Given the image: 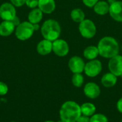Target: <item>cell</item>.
<instances>
[{
	"instance_id": "cell-5",
	"label": "cell",
	"mask_w": 122,
	"mask_h": 122,
	"mask_svg": "<svg viewBox=\"0 0 122 122\" xmlns=\"http://www.w3.org/2000/svg\"><path fill=\"white\" fill-rule=\"evenodd\" d=\"M79 30L81 35L86 39H92L97 32V27L95 24L90 19H84L80 22Z\"/></svg>"
},
{
	"instance_id": "cell-12",
	"label": "cell",
	"mask_w": 122,
	"mask_h": 122,
	"mask_svg": "<svg viewBox=\"0 0 122 122\" xmlns=\"http://www.w3.org/2000/svg\"><path fill=\"white\" fill-rule=\"evenodd\" d=\"M110 16L117 21H122V1H116L110 5L109 11Z\"/></svg>"
},
{
	"instance_id": "cell-22",
	"label": "cell",
	"mask_w": 122,
	"mask_h": 122,
	"mask_svg": "<svg viewBox=\"0 0 122 122\" xmlns=\"http://www.w3.org/2000/svg\"><path fill=\"white\" fill-rule=\"evenodd\" d=\"M84 81V79L81 73H77V74H74L71 78V82L73 85L76 87H81Z\"/></svg>"
},
{
	"instance_id": "cell-36",
	"label": "cell",
	"mask_w": 122,
	"mask_h": 122,
	"mask_svg": "<svg viewBox=\"0 0 122 122\" xmlns=\"http://www.w3.org/2000/svg\"></svg>"
},
{
	"instance_id": "cell-25",
	"label": "cell",
	"mask_w": 122,
	"mask_h": 122,
	"mask_svg": "<svg viewBox=\"0 0 122 122\" xmlns=\"http://www.w3.org/2000/svg\"><path fill=\"white\" fill-rule=\"evenodd\" d=\"M38 4L39 0H26L25 3V4L31 9H34L36 6H38Z\"/></svg>"
},
{
	"instance_id": "cell-35",
	"label": "cell",
	"mask_w": 122,
	"mask_h": 122,
	"mask_svg": "<svg viewBox=\"0 0 122 122\" xmlns=\"http://www.w3.org/2000/svg\"></svg>"
},
{
	"instance_id": "cell-9",
	"label": "cell",
	"mask_w": 122,
	"mask_h": 122,
	"mask_svg": "<svg viewBox=\"0 0 122 122\" xmlns=\"http://www.w3.org/2000/svg\"><path fill=\"white\" fill-rule=\"evenodd\" d=\"M109 69L111 73L117 76H122V56L117 55L109 59Z\"/></svg>"
},
{
	"instance_id": "cell-23",
	"label": "cell",
	"mask_w": 122,
	"mask_h": 122,
	"mask_svg": "<svg viewBox=\"0 0 122 122\" xmlns=\"http://www.w3.org/2000/svg\"><path fill=\"white\" fill-rule=\"evenodd\" d=\"M90 122H109V120L104 114H94L90 117Z\"/></svg>"
},
{
	"instance_id": "cell-21",
	"label": "cell",
	"mask_w": 122,
	"mask_h": 122,
	"mask_svg": "<svg viewBox=\"0 0 122 122\" xmlns=\"http://www.w3.org/2000/svg\"><path fill=\"white\" fill-rule=\"evenodd\" d=\"M71 18L76 23H80L84 20L85 14L83 10H81V9L76 8V9H73L71 11Z\"/></svg>"
},
{
	"instance_id": "cell-10",
	"label": "cell",
	"mask_w": 122,
	"mask_h": 122,
	"mask_svg": "<svg viewBox=\"0 0 122 122\" xmlns=\"http://www.w3.org/2000/svg\"><path fill=\"white\" fill-rule=\"evenodd\" d=\"M68 66L70 71L72 73L74 74L82 73L84 70L85 63L80 56H74L69 59Z\"/></svg>"
},
{
	"instance_id": "cell-34",
	"label": "cell",
	"mask_w": 122,
	"mask_h": 122,
	"mask_svg": "<svg viewBox=\"0 0 122 122\" xmlns=\"http://www.w3.org/2000/svg\"><path fill=\"white\" fill-rule=\"evenodd\" d=\"M53 122V121H51V120H48V121H46V122Z\"/></svg>"
},
{
	"instance_id": "cell-15",
	"label": "cell",
	"mask_w": 122,
	"mask_h": 122,
	"mask_svg": "<svg viewBox=\"0 0 122 122\" xmlns=\"http://www.w3.org/2000/svg\"><path fill=\"white\" fill-rule=\"evenodd\" d=\"M15 29L16 26L11 21H3L0 24V36H9Z\"/></svg>"
},
{
	"instance_id": "cell-33",
	"label": "cell",
	"mask_w": 122,
	"mask_h": 122,
	"mask_svg": "<svg viewBox=\"0 0 122 122\" xmlns=\"http://www.w3.org/2000/svg\"><path fill=\"white\" fill-rule=\"evenodd\" d=\"M65 122L64 121H63V120H61V119H60V120H59L58 122Z\"/></svg>"
},
{
	"instance_id": "cell-26",
	"label": "cell",
	"mask_w": 122,
	"mask_h": 122,
	"mask_svg": "<svg viewBox=\"0 0 122 122\" xmlns=\"http://www.w3.org/2000/svg\"><path fill=\"white\" fill-rule=\"evenodd\" d=\"M10 1L15 7H21L26 3V0H10Z\"/></svg>"
},
{
	"instance_id": "cell-24",
	"label": "cell",
	"mask_w": 122,
	"mask_h": 122,
	"mask_svg": "<svg viewBox=\"0 0 122 122\" xmlns=\"http://www.w3.org/2000/svg\"><path fill=\"white\" fill-rule=\"evenodd\" d=\"M9 92V87L3 81H0V96L6 95Z\"/></svg>"
},
{
	"instance_id": "cell-20",
	"label": "cell",
	"mask_w": 122,
	"mask_h": 122,
	"mask_svg": "<svg viewBox=\"0 0 122 122\" xmlns=\"http://www.w3.org/2000/svg\"><path fill=\"white\" fill-rule=\"evenodd\" d=\"M99 54V49L94 46H89L84 51V56L89 60L95 59Z\"/></svg>"
},
{
	"instance_id": "cell-31",
	"label": "cell",
	"mask_w": 122,
	"mask_h": 122,
	"mask_svg": "<svg viewBox=\"0 0 122 122\" xmlns=\"http://www.w3.org/2000/svg\"><path fill=\"white\" fill-rule=\"evenodd\" d=\"M33 26H34V31H38L40 28V26L39 25V24H33Z\"/></svg>"
},
{
	"instance_id": "cell-29",
	"label": "cell",
	"mask_w": 122,
	"mask_h": 122,
	"mask_svg": "<svg viewBox=\"0 0 122 122\" xmlns=\"http://www.w3.org/2000/svg\"><path fill=\"white\" fill-rule=\"evenodd\" d=\"M117 108L118 111L122 114V97L118 100V102L117 103Z\"/></svg>"
},
{
	"instance_id": "cell-11",
	"label": "cell",
	"mask_w": 122,
	"mask_h": 122,
	"mask_svg": "<svg viewBox=\"0 0 122 122\" xmlns=\"http://www.w3.org/2000/svg\"><path fill=\"white\" fill-rule=\"evenodd\" d=\"M85 96L89 99H97L101 94V89L98 84L94 82H89L84 87Z\"/></svg>"
},
{
	"instance_id": "cell-1",
	"label": "cell",
	"mask_w": 122,
	"mask_h": 122,
	"mask_svg": "<svg viewBox=\"0 0 122 122\" xmlns=\"http://www.w3.org/2000/svg\"><path fill=\"white\" fill-rule=\"evenodd\" d=\"M97 48L99 55L107 59H111L118 55L119 52L118 41L111 36H104L101 39L98 43Z\"/></svg>"
},
{
	"instance_id": "cell-16",
	"label": "cell",
	"mask_w": 122,
	"mask_h": 122,
	"mask_svg": "<svg viewBox=\"0 0 122 122\" xmlns=\"http://www.w3.org/2000/svg\"><path fill=\"white\" fill-rule=\"evenodd\" d=\"M102 84L106 88H111L116 85L117 82V76L112 73H107L102 78Z\"/></svg>"
},
{
	"instance_id": "cell-6",
	"label": "cell",
	"mask_w": 122,
	"mask_h": 122,
	"mask_svg": "<svg viewBox=\"0 0 122 122\" xmlns=\"http://www.w3.org/2000/svg\"><path fill=\"white\" fill-rule=\"evenodd\" d=\"M102 70V64L99 60H90L85 64L84 70L85 74L89 77H95L98 76Z\"/></svg>"
},
{
	"instance_id": "cell-13",
	"label": "cell",
	"mask_w": 122,
	"mask_h": 122,
	"mask_svg": "<svg viewBox=\"0 0 122 122\" xmlns=\"http://www.w3.org/2000/svg\"><path fill=\"white\" fill-rule=\"evenodd\" d=\"M36 51L38 54L42 56L50 54L52 51V41L45 39L41 40L36 46Z\"/></svg>"
},
{
	"instance_id": "cell-2",
	"label": "cell",
	"mask_w": 122,
	"mask_h": 122,
	"mask_svg": "<svg viewBox=\"0 0 122 122\" xmlns=\"http://www.w3.org/2000/svg\"><path fill=\"white\" fill-rule=\"evenodd\" d=\"M81 115L80 105L73 101L64 102L59 111L60 119L65 122H76Z\"/></svg>"
},
{
	"instance_id": "cell-4",
	"label": "cell",
	"mask_w": 122,
	"mask_h": 122,
	"mask_svg": "<svg viewBox=\"0 0 122 122\" xmlns=\"http://www.w3.org/2000/svg\"><path fill=\"white\" fill-rule=\"evenodd\" d=\"M34 32V26L29 21H23L20 23L15 29L16 38L21 41H26L30 39Z\"/></svg>"
},
{
	"instance_id": "cell-19",
	"label": "cell",
	"mask_w": 122,
	"mask_h": 122,
	"mask_svg": "<svg viewBox=\"0 0 122 122\" xmlns=\"http://www.w3.org/2000/svg\"><path fill=\"white\" fill-rule=\"evenodd\" d=\"M80 107H81V114L86 116V117H91L92 116H93L95 114L96 110H97L95 105L91 102L84 103Z\"/></svg>"
},
{
	"instance_id": "cell-32",
	"label": "cell",
	"mask_w": 122,
	"mask_h": 122,
	"mask_svg": "<svg viewBox=\"0 0 122 122\" xmlns=\"http://www.w3.org/2000/svg\"><path fill=\"white\" fill-rule=\"evenodd\" d=\"M116 1H117V0H108V2H109V4L111 5V4H112L113 3H114Z\"/></svg>"
},
{
	"instance_id": "cell-18",
	"label": "cell",
	"mask_w": 122,
	"mask_h": 122,
	"mask_svg": "<svg viewBox=\"0 0 122 122\" xmlns=\"http://www.w3.org/2000/svg\"><path fill=\"white\" fill-rule=\"evenodd\" d=\"M109 6L108 2L104 1H99L94 6V10L95 13L99 15H105L109 11Z\"/></svg>"
},
{
	"instance_id": "cell-8",
	"label": "cell",
	"mask_w": 122,
	"mask_h": 122,
	"mask_svg": "<svg viewBox=\"0 0 122 122\" xmlns=\"http://www.w3.org/2000/svg\"><path fill=\"white\" fill-rule=\"evenodd\" d=\"M52 51L56 56L62 57L68 54L69 47L65 40L58 39L52 41Z\"/></svg>"
},
{
	"instance_id": "cell-14",
	"label": "cell",
	"mask_w": 122,
	"mask_h": 122,
	"mask_svg": "<svg viewBox=\"0 0 122 122\" xmlns=\"http://www.w3.org/2000/svg\"><path fill=\"white\" fill-rule=\"evenodd\" d=\"M39 9L44 14L52 13L56 8L54 0H39Z\"/></svg>"
},
{
	"instance_id": "cell-17",
	"label": "cell",
	"mask_w": 122,
	"mask_h": 122,
	"mask_svg": "<svg viewBox=\"0 0 122 122\" xmlns=\"http://www.w3.org/2000/svg\"><path fill=\"white\" fill-rule=\"evenodd\" d=\"M43 17V12L39 8L33 9L28 14V20L32 24H39Z\"/></svg>"
},
{
	"instance_id": "cell-7",
	"label": "cell",
	"mask_w": 122,
	"mask_h": 122,
	"mask_svg": "<svg viewBox=\"0 0 122 122\" xmlns=\"http://www.w3.org/2000/svg\"><path fill=\"white\" fill-rule=\"evenodd\" d=\"M16 16V9L11 3L6 2L0 6V17L4 21H11Z\"/></svg>"
},
{
	"instance_id": "cell-28",
	"label": "cell",
	"mask_w": 122,
	"mask_h": 122,
	"mask_svg": "<svg viewBox=\"0 0 122 122\" xmlns=\"http://www.w3.org/2000/svg\"><path fill=\"white\" fill-rule=\"evenodd\" d=\"M76 122H90V117L81 114L77 119Z\"/></svg>"
},
{
	"instance_id": "cell-3",
	"label": "cell",
	"mask_w": 122,
	"mask_h": 122,
	"mask_svg": "<svg viewBox=\"0 0 122 122\" xmlns=\"http://www.w3.org/2000/svg\"><path fill=\"white\" fill-rule=\"evenodd\" d=\"M41 33L44 39L54 41L59 39L61 34V26L58 21L54 19L45 21L41 27Z\"/></svg>"
},
{
	"instance_id": "cell-30",
	"label": "cell",
	"mask_w": 122,
	"mask_h": 122,
	"mask_svg": "<svg viewBox=\"0 0 122 122\" xmlns=\"http://www.w3.org/2000/svg\"><path fill=\"white\" fill-rule=\"evenodd\" d=\"M11 21L13 22V24L15 25V26H16H16H17L21 23V22H20V19H19V18L17 16H15V17L11 20Z\"/></svg>"
},
{
	"instance_id": "cell-27",
	"label": "cell",
	"mask_w": 122,
	"mask_h": 122,
	"mask_svg": "<svg viewBox=\"0 0 122 122\" xmlns=\"http://www.w3.org/2000/svg\"><path fill=\"white\" fill-rule=\"evenodd\" d=\"M83 3L88 7H94V5L99 1V0H82Z\"/></svg>"
}]
</instances>
